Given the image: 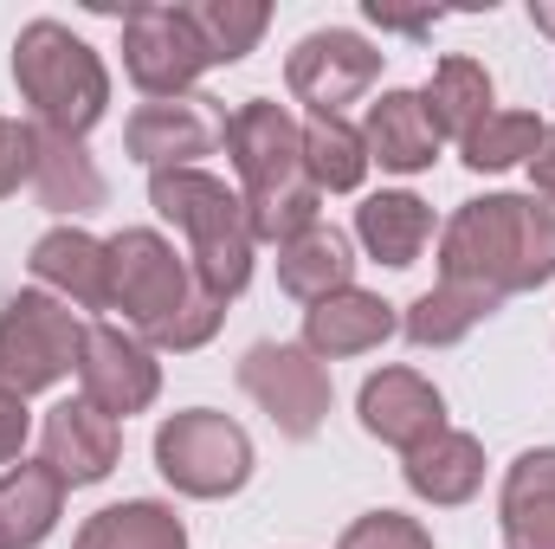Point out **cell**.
Listing matches in <instances>:
<instances>
[{
	"label": "cell",
	"instance_id": "obj_27",
	"mask_svg": "<svg viewBox=\"0 0 555 549\" xmlns=\"http://www.w3.org/2000/svg\"><path fill=\"white\" fill-rule=\"evenodd\" d=\"M188 20H194V33H201V46H207L214 65H240V59L266 39L272 7H266V0H194Z\"/></svg>",
	"mask_w": 555,
	"mask_h": 549
},
{
	"label": "cell",
	"instance_id": "obj_34",
	"mask_svg": "<svg viewBox=\"0 0 555 549\" xmlns=\"http://www.w3.org/2000/svg\"><path fill=\"white\" fill-rule=\"evenodd\" d=\"M530 181H537V201H550L555 207V124L543 130V149L530 155Z\"/></svg>",
	"mask_w": 555,
	"mask_h": 549
},
{
	"label": "cell",
	"instance_id": "obj_2",
	"mask_svg": "<svg viewBox=\"0 0 555 549\" xmlns=\"http://www.w3.org/2000/svg\"><path fill=\"white\" fill-rule=\"evenodd\" d=\"M227 155L246 181V220H253V240H297L317 227L323 214V188L310 181L304 168V130L291 124V111L272 98H246L233 117H227Z\"/></svg>",
	"mask_w": 555,
	"mask_h": 549
},
{
	"label": "cell",
	"instance_id": "obj_4",
	"mask_svg": "<svg viewBox=\"0 0 555 549\" xmlns=\"http://www.w3.org/2000/svg\"><path fill=\"white\" fill-rule=\"evenodd\" d=\"M13 85L33 104V117L46 130H65V137L98 130L104 111H111L104 59L59 20H26L20 26V39H13Z\"/></svg>",
	"mask_w": 555,
	"mask_h": 549
},
{
	"label": "cell",
	"instance_id": "obj_25",
	"mask_svg": "<svg viewBox=\"0 0 555 549\" xmlns=\"http://www.w3.org/2000/svg\"><path fill=\"white\" fill-rule=\"evenodd\" d=\"M420 104H426V117H433V130H439V137L465 142L485 117H491V72H485L478 59L452 52V59H439V65H433V78H426Z\"/></svg>",
	"mask_w": 555,
	"mask_h": 549
},
{
	"label": "cell",
	"instance_id": "obj_20",
	"mask_svg": "<svg viewBox=\"0 0 555 549\" xmlns=\"http://www.w3.org/2000/svg\"><path fill=\"white\" fill-rule=\"evenodd\" d=\"M401 478H408V491L426 498V505H472L478 498V485H485V446L472 439V433H452V426H439L426 446L408 452V465H401Z\"/></svg>",
	"mask_w": 555,
	"mask_h": 549
},
{
	"label": "cell",
	"instance_id": "obj_8",
	"mask_svg": "<svg viewBox=\"0 0 555 549\" xmlns=\"http://www.w3.org/2000/svg\"><path fill=\"white\" fill-rule=\"evenodd\" d=\"M207 46L188 20V7H130L124 13V72L149 98H194V78L207 72Z\"/></svg>",
	"mask_w": 555,
	"mask_h": 549
},
{
	"label": "cell",
	"instance_id": "obj_21",
	"mask_svg": "<svg viewBox=\"0 0 555 549\" xmlns=\"http://www.w3.org/2000/svg\"><path fill=\"white\" fill-rule=\"evenodd\" d=\"M65 518V478L39 465H7L0 472V549H39Z\"/></svg>",
	"mask_w": 555,
	"mask_h": 549
},
{
	"label": "cell",
	"instance_id": "obj_9",
	"mask_svg": "<svg viewBox=\"0 0 555 549\" xmlns=\"http://www.w3.org/2000/svg\"><path fill=\"white\" fill-rule=\"evenodd\" d=\"M240 388L272 413L284 439H310L330 420V369L304 343H253L240 356Z\"/></svg>",
	"mask_w": 555,
	"mask_h": 549
},
{
	"label": "cell",
	"instance_id": "obj_13",
	"mask_svg": "<svg viewBox=\"0 0 555 549\" xmlns=\"http://www.w3.org/2000/svg\"><path fill=\"white\" fill-rule=\"evenodd\" d=\"M356 413H362V433H369V439L414 452V446H426V439L446 426V395H439L420 369H382V375L362 382Z\"/></svg>",
	"mask_w": 555,
	"mask_h": 549
},
{
	"label": "cell",
	"instance_id": "obj_30",
	"mask_svg": "<svg viewBox=\"0 0 555 549\" xmlns=\"http://www.w3.org/2000/svg\"><path fill=\"white\" fill-rule=\"evenodd\" d=\"M220 323H227V297H214L207 284H194V297L149 336V349H175V356H181V349H201V343H214Z\"/></svg>",
	"mask_w": 555,
	"mask_h": 549
},
{
	"label": "cell",
	"instance_id": "obj_17",
	"mask_svg": "<svg viewBox=\"0 0 555 549\" xmlns=\"http://www.w3.org/2000/svg\"><path fill=\"white\" fill-rule=\"evenodd\" d=\"M498 518H504V549H555V446H530L511 459Z\"/></svg>",
	"mask_w": 555,
	"mask_h": 549
},
{
	"label": "cell",
	"instance_id": "obj_3",
	"mask_svg": "<svg viewBox=\"0 0 555 549\" xmlns=\"http://www.w3.org/2000/svg\"><path fill=\"white\" fill-rule=\"evenodd\" d=\"M149 207L188 233V272L194 284H207L214 297H240L253 284V220L246 201L207 175V168H162L149 175Z\"/></svg>",
	"mask_w": 555,
	"mask_h": 549
},
{
	"label": "cell",
	"instance_id": "obj_15",
	"mask_svg": "<svg viewBox=\"0 0 555 549\" xmlns=\"http://www.w3.org/2000/svg\"><path fill=\"white\" fill-rule=\"evenodd\" d=\"M395 330H401L395 304H388V297H375V291H356V284L304 310V349H310L317 362L369 356V349H382Z\"/></svg>",
	"mask_w": 555,
	"mask_h": 549
},
{
	"label": "cell",
	"instance_id": "obj_24",
	"mask_svg": "<svg viewBox=\"0 0 555 549\" xmlns=\"http://www.w3.org/2000/svg\"><path fill=\"white\" fill-rule=\"evenodd\" d=\"M349 278H356L349 240H343L336 227H323V220H317L310 233H297V240L278 246V284H284L297 304H323V297L349 291Z\"/></svg>",
	"mask_w": 555,
	"mask_h": 549
},
{
	"label": "cell",
	"instance_id": "obj_1",
	"mask_svg": "<svg viewBox=\"0 0 555 549\" xmlns=\"http://www.w3.org/2000/svg\"><path fill=\"white\" fill-rule=\"evenodd\" d=\"M439 278L485 284L498 297L543 291L555 278V207L537 194L465 201L439 233Z\"/></svg>",
	"mask_w": 555,
	"mask_h": 549
},
{
	"label": "cell",
	"instance_id": "obj_18",
	"mask_svg": "<svg viewBox=\"0 0 555 549\" xmlns=\"http://www.w3.org/2000/svg\"><path fill=\"white\" fill-rule=\"evenodd\" d=\"M362 149L369 162H382L388 175H420L439 162V130L420 104V91H382L369 104V124H362Z\"/></svg>",
	"mask_w": 555,
	"mask_h": 549
},
{
	"label": "cell",
	"instance_id": "obj_7",
	"mask_svg": "<svg viewBox=\"0 0 555 549\" xmlns=\"http://www.w3.org/2000/svg\"><path fill=\"white\" fill-rule=\"evenodd\" d=\"M104 253H111V310H124V323H137L149 343L194 297V272L155 227H124L117 240H104Z\"/></svg>",
	"mask_w": 555,
	"mask_h": 549
},
{
	"label": "cell",
	"instance_id": "obj_10",
	"mask_svg": "<svg viewBox=\"0 0 555 549\" xmlns=\"http://www.w3.org/2000/svg\"><path fill=\"white\" fill-rule=\"evenodd\" d=\"M375 78H382V52L349 26H323L297 39V52L284 59V85L297 104H310V117H343L356 98L375 91Z\"/></svg>",
	"mask_w": 555,
	"mask_h": 549
},
{
	"label": "cell",
	"instance_id": "obj_6",
	"mask_svg": "<svg viewBox=\"0 0 555 549\" xmlns=\"http://www.w3.org/2000/svg\"><path fill=\"white\" fill-rule=\"evenodd\" d=\"M155 472L181 491V498H233L253 478V439L240 420L214 408L168 413L155 426Z\"/></svg>",
	"mask_w": 555,
	"mask_h": 549
},
{
	"label": "cell",
	"instance_id": "obj_5",
	"mask_svg": "<svg viewBox=\"0 0 555 549\" xmlns=\"http://www.w3.org/2000/svg\"><path fill=\"white\" fill-rule=\"evenodd\" d=\"M85 330L91 323H78V310L52 291L7 297V310H0V388L20 401L39 388H59L85 356Z\"/></svg>",
	"mask_w": 555,
	"mask_h": 549
},
{
	"label": "cell",
	"instance_id": "obj_28",
	"mask_svg": "<svg viewBox=\"0 0 555 549\" xmlns=\"http://www.w3.org/2000/svg\"><path fill=\"white\" fill-rule=\"evenodd\" d=\"M304 168L323 194H349L362 188L369 175V149H362V130H349L343 117H310L304 124Z\"/></svg>",
	"mask_w": 555,
	"mask_h": 549
},
{
	"label": "cell",
	"instance_id": "obj_29",
	"mask_svg": "<svg viewBox=\"0 0 555 549\" xmlns=\"http://www.w3.org/2000/svg\"><path fill=\"white\" fill-rule=\"evenodd\" d=\"M543 117L537 111H491L472 137L459 142L465 149V168H478V175H498V168H517V162H530L537 149H543Z\"/></svg>",
	"mask_w": 555,
	"mask_h": 549
},
{
	"label": "cell",
	"instance_id": "obj_31",
	"mask_svg": "<svg viewBox=\"0 0 555 549\" xmlns=\"http://www.w3.org/2000/svg\"><path fill=\"white\" fill-rule=\"evenodd\" d=\"M336 549H433V531L408 511H369V518H356L343 531Z\"/></svg>",
	"mask_w": 555,
	"mask_h": 549
},
{
	"label": "cell",
	"instance_id": "obj_11",
	"mask_svg": "<svg viewBox=\"0 0 555 549\" xmlns=\"http://www.w3.org/2000/svg\"><path fill=\"white\" fill-rule=\"evenodd\" d=\"M78 388H85V401L98 413L130 420V413H142L162 395V362H155V349L142 336L117 330V323H91L85 330V356H78Z\"/></svg>",
	"mask_w": 555,
	"mask_h": 549
},
{
	"label": "cell",
	"instance_id": "obj_12",
	"mask_svg": "<svg viewBox=\"0 0 555 549\" xmlns=\"http://www.w3.org/2000/svg\"><path fill=\"white\" fill-rule=\"evenodd\" d=\"M227 137V111L214 104V98H155V104H142L137 117L124 124V149L137 155L149 175H162V168H194L201 155H214Z\"/></svg>",
	"mask_w": 555,
	"mask_h": 549
},
{
	"label": "cell",
	"instance_id": "obj_35",
	"mask_svg": "<svg viewBox=\"0 0 555 549\" xmlns=\"http://www.w3.org/2000/svg\"><path fill=\"white\" fill-rule=\"evenodd\" d=\"M530 20H537V33H550V39H555V0H537V7H530Z\"/></svg>",
	"mask_w": 555,
	"mask_h": 549
},
{
	"label": "cell",
	"instance_id": "obj_26",
	"mask_svg": "<svg viewBox=\"0 0 555 549\" xmlns=\"http://www.w3.org/2000/svg\"><path fill=\"white\" fill-rule=\"evenodd\" d=\"M72 549H188V531L168 505L130 498V505H104L98 518H85Z\"/></svg>",
	"mask_w": 555,
	"mask_h": 549
},
{
	"label": "cell",
	"instance_id": "obj_19",
	"mask_svg": "<svg viewBox=\"0 0 555 549\" xmlns=\"http://www.w3.org/2000/svg\"><path fill=\"white\" fill-rule=\"evenodd\" d=\"M33 188L52 214H91L104 207V168L91 162L85 137H65V130H46L33 124Z\"/></svg>",
	"mask_w": 555,
	"mask_h": 549
},
{
	"label": "cell",
	"instance_id": "obj_22",
	"mask_svg": "<svg viewBox=\"0 0 555 549\" xmlns=\"http://www.w3.org/2000/svg\"><path fill=\"white\" fill-rule=\"evenodd\" d=\"M356 240H362V253L375 259V266H414L420 253H426V240H433V207L408 194V188H388V194H369L362 207H356Z\"/></svg>",
	"mask_w": 555,
	"mask_h": 549
},
{
	"label": "cell",
	"instance_id": "obj_33",
	"mask_svg": "<svg viewBox=\"0 0 555 549\" xmlns=\"http://www.w3.org/2000/svg\"><path fill=\"white\" fill-rule=\"evenodd\" d=\"M26 426H33V413H26V401L0 388V465H13V459L26 452Z\"/></svg>",
	"mask_w": 555,
	"mask_h": 549
},
{
	"label": "cell",
	"instance_id": "obj_32",
	"mask_svg": "<svg viewBox=\"0 0 555 549\" xmlns=\"http://www.w3.org/2000/svg\"><path fill=\"white\" fill-rule=\"evenodd\" d=\"M20 181H33V124L0 117V201L20 194Z\"/></svg>",
	"mask_w": 555,
	"mask_h": 549
},
{
	"label": "cell",
	"instance_id": "obj_16",
	"mask_svg": "<svg viewBox=\"0 0 555 549\" xmlns=\"http://www.w3.org/2000/svg\"><path fill=\"white\" fill-rule=\"evenodd\" d=\"M26 266H33V278H39L52 297L78 304V310H111V253H104V240H91L85 227H52V233H39Z\"/></svg>",
	"mask_w": 555,
	"mask_h": 549
},
{
	"label": "cell",
	"instance_id": "obj_23",
	"mask_svg": "<svg viewBox=\"0 0 555 549\" xmlns=\"http://www.w3.org/2000/svg\"><path fill=\"white\" fill-rule=\"evenodd\" d=\"M504 310V297L498 291H485V284H459V278H439L433 291H420L414 304L401 310V330H408V343L420 349H446V343H459V336H472L485 317H498Z\"/></svg>",
	"mask_w": 555,
	"mask_h": 549
},
{
	"label": "cell",
	"instance_id": "obj_14",
	"mask_svg": "<svg viewBox=\"0 0 555 549\" xmlns=\"http://www.w3.org/2000/svg\"><path fill=\"white\" fill-rule=\"evenodd\" d=\"M39 452H46V465H52L65 485H104V478L117 472L124 426L78 395V401H59V408L46 413V426H39Z\"/></svg>",
	"mask_w": 555,
	"mask_h": 549
}]
</instances>
